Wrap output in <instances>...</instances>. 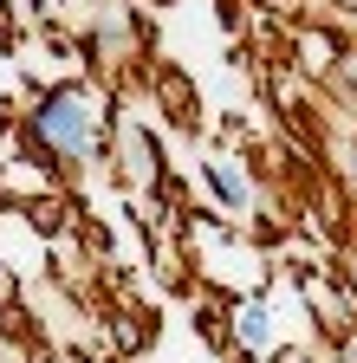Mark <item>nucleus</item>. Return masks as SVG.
Returning <instances> with one entry per match:
<instances>
[{
	"label": "nucleus",
	"instance_id": "obj_1",
	"mask_svg": "<svg viewBox=\"0 0 357 363\" xmlns=\"http://www.w3.org/2000/svg\"><path fill=\"white\" fill-rule=\"evenodd\" d=\"M39 130H46V143H59L65 156H78L84 143H92V111H84V98H53L46 117H39Z\"/></svg>",
	"mask_w": 357,
	"mask_h": 363
},
{
	"label": "nucleus",
	"instance_id": "obj_2",
	"mask_svg": "<svg viewBox=\"0 0 357 363\" xmlns=\"http://www.w3.org/2000/svg\"><path fill=\"white\" fill-rule=\"evenodd\" d=\"M214 189H221V195H228V201H247V182H241L234 169H214Z\"/></svg>",
	"mask_w": 357,
	"mask_h": 363
},
{
	"label": "nucleus",
	"instance_id": "obj_3",
	"mask_svg": "<svg viewBox=\"0 0 357 363\" xmlns=\"http://www.w3.org/2000/svg\"><path fill=\"white\" fill-rule=\"evenodd\" d=\"M241 331H247V344H260V337H266V311H247V318H241Z\"/></svg>",
	"mask_w": 357,
	"mask_h": 363
}]
</instances>
